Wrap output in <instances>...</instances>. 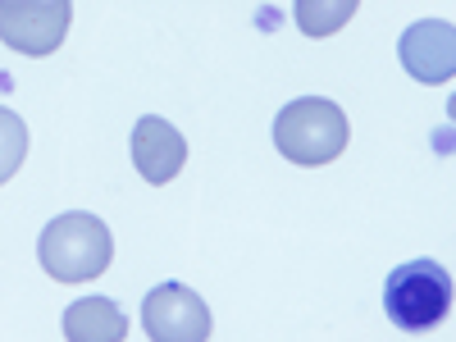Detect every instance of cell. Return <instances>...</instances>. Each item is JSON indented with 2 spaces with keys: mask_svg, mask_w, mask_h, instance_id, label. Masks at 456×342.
I'll list each match as a JSON object with an SVG mask.
<instances>
[{
  "mask_svg": "<svg viewBox=\"0 0 456 342\" xmlns=\"http://www.w3.org/2000/svg\"><path fill=\"white\" fill-rule=\"evenodd\" d=\"M356 10V0H297V28L306 37H333L338 28L352 23Z\"/></svg>",
  "mask_w": 456,
  "mask_h": 342,
  "instance_id": "cell-9",
  "label": "cell"
},
{
  "mask_svg": "<svg viewBox=\"0 0 456 342\" xmlns=\"http://www.w3.org/2000/svg\"><path fill=\"white\" fill-rule=\"evenodd\" d=\"M37 260L55 283H87L110 270L114 260V233L87 210H69L42 228Z\"/></svg>",
  "mask_w": 456,
  "mask_h": 342,
  "instance_id": "cell-2",
  "label": "cell"
},
{
  "mask_svg": "<svg viewBox=\"0 0 456 342\" xmlns=\"http://www.w3.org/2000/svg\"><path fill=\"white\" fill-rule=\"evenodd\" d=\"M128 151H133L137 174H142L151 187L174 183V178L183 174V165H187V137H183L169 119H160V114H146V119L133 124Z\"/></svg>",
  "mask_w": 456,
  "mask_h": 342,
  "instance_id": "cell-7",
  "label": "cell"
},
{
  "mask_svg": "<svg viewBox=\"0 0 456 342\" xmlns=\"http://www.w3.org/2000/svg\"><path fill=\"white\" fill-rule=\"evenodd\" d=\"M142 329L151 342H210L215 320L201 292L183 283H160L142 301Z\"/></svg>",
  "mask_w": 456,
  "mask_h": 342,
  "instance_id": "cell-4",
  "label": "cell"
},
{
  "mask_svg": "<svg viewBox=\"0 0 456 342\" xmlns=\"http://www.w3.org/2000/svg\"><path fill=\"white\" fill-rule=\"evenodd\" d=\"M447 119H452V124H456V96H452V101H447Z\"/></svg>",
  "mask_w": 456,
  "mask_h": 342,
  "instance_id": "cell-10",
  "label": "cell"
},
{
  "mask_svg": "<svg viewBox=\"0 0 456 342\" xmlns=\"http://www.w3.org/2000/svg\"><path fill=\"white\" fill-rule=\"evenodd\" d=\"M456 301V279L438 260H406L384 283V311L402 333H429L452 315Z\"/></svg>",
  "mask_w": 456,
  "mask_h": 342,
  "instance_id": "cell-3",
  "label": "cell"
},
{
  "mask_svg": "<svg viewBox=\"0 0 456 342\" xmlns=\"http://www.w3.org/2000/svg\"><path fill=\"white\" fill-rule=\"evenodd\" d=\"M397 55H402V69L420 87L452 83L456 78V23H447V19L411 23L397 42Z\"/></svg>",
  "mask_w": 456,
  "mask_h": 342,
  "instance_id": "cell-6",
  "label": "cell"
},
{
  "mask_svg": "<svg viewBox=\"0 0 456 342\" xmlns=\"http://www.w3.org/2000/svg\"><path fill=\"white\" fill-rule=\"evenodd\" d=\"M347 142H352V124L342 105L329 96H297L274 114V146L292 165H306V169L329 165L347 151Z\"/></svg>",
  "mask_w": 456,
  "mask_h": 342,
  "instance_id": "cell-1",
  "label": "cell"
},
{
  "mask_svg": "<svg viewBox=\"0 0 456 342\" xmlns=\"http://www.w3.org/2000/svg\"><path fill=\"white\" fill-rule=\"evenodd\" d=\"M69 19H73L69 0H5L0 5V37H5L10 51L42 60L60 51Z\"/></svg>",
  "mask_w": 456,
  "mask_h": 342,
  "instance_id": "cell-5",
  "label": "cell"
},
{
  "mask_svg": "<svg viewBox=\"0 0 456 342\" xmlns=\"http://www.w3.org/2000/svg\"><path fill=\"white\" fill-rule=\"evenodd\" d=\"M64 338L69 342H128V315L110 297H83L69 301L64 311Z\"/></svg>",
  "mask_w": 456,
  "mask_h": 342,
  "instance_id": "cell-8",
  "label": "cell"
}]
</instances>
